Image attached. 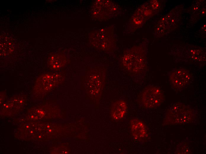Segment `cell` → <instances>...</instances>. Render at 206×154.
<instances>
[{
	"label": "cell",
	"mask_w": 206,
	"mask_h": 154,
	"mask_svg": "<svg viewBox=\"0 0 206 154\" xmlns=\"http://www.w3.org/2000/svg\"><path fill=\"white\" fill-rule=\"evenodd\" d=\"M127 105L123 100H119L115 102L111 108V113L113 118L118 120L122 119L127 110Z\"/></svg>",
	"instance_id": "8fae6325"
},
{
	"label": "cell",
	"mask_w": 206,
	"mask_h": 154,
	"mask_svg": "<svg viewBox=\"0 0 206 154\" xmlns=\"http://www.w3.org/2000/svg\"><path fill=\"white\" fill-rule=\"evenodd\" d=\"M168 76L171 86L180 91L187 86L191 79L190 73L183 68L172 70L168 73Z\"/></svg>",
	"instance_id": "9c48e42d"
},
{
	"label": "cell",
	"mask_w": 206,
	"mask_h": 154,
	"mask_svg": "<svg viewBox=\"0 0 206 154\" xmlns=\"http://www.w3.org/2000/svg\"><path fill=\"white\" fill-rule=\"evenodd\" d=\"M91 15L95 20L102 21L118 16L122 14L120 7L109 0H96L91 7Z\"/></svg>",
	"instance_id": "5b68a950"
},
{
	"label": "cell",
	"mask_w": 206,
	"mask_h": 154,
	"mask_svg": "<svg viewBox=\"0 0 206 154\" xmlns=\"http://www.w3.org/2000/svg\"><path fill=\"white\" fill-rule=\"evenodd\" d=\"M120 61L121 68L132 74H143L147 69L145 52L140 45L126 49Z\"/></svg>",
	"instance_id": "6da1fadb"
},
{
	"label": "cell",
	"mask_w": 206,
	"mask_h": 154,
	"mask_svg": "<svg viewBox=\"0 0 206 154\" xmlns=\"http://www.w3.org/2000/svg\"><path fill=\"white\" fill-rule=\"evenodd\" d=\"M65 78L64 75L61 73L49 72L44 73L36 79L34 89L35 91L41 94L47 92L61 83Z\"/></svg>",
	"instance_id": "8992f818"
},
{
	"label": "cell",
	"mask_w": 206,
	"mask_h": 154,
	"mask_svg": "<svg viewBox=\"0 0 206 154\" xmlns=\"http://www.w3.org/2000/svg\"><path fill=\"white\" fill-rule=\"evenodd\" d=\"M66 56L61 53H54L49 57L48 63L49 68L52 70H57L64 67L66 63Z\"/></svg>",
	"instance_id": "7c38bea8"
},
{
	"label": "cell",
	"mask_w": 206,
	"mask_h": 154,
	"mask_svg": "<svg viewBox=\"0 0 206 154\" xmlns=\"http://www.w3.org/2000/svg\"><path fill=\"white\" fill-rule=\"evenodd\" d=\"M197 116V111L189 105L175 102L167 108L163 123L167 125L187 124L194 122Z\"/></svg>",
	"instance_id": "7a4b0ae2"
},
{
	"label": "cell",
	"mask_w": 206,
	"mask_h": 154,
	"mask_svg": "<svg viewBox=\"0 0 206 154\" xmlns=\"http://www.w3.org/2000/svg\"><path fill=\"white\" fill-rule=\"evenodd\" d=\"M148 8L143 5L138 8L126 23L124 34H130L134 33L150 16L152 12Z\"/></svg>",
	"instance_id": "ba28073f"
},
{
	"label": "cell",
	"mask_w": 206,
	"mask_h": 154,
	"mask_svg": "<svg viewBox=\"0 0 206 154\" xmlns=\"http://www.w3.org/2000/svg\"><path fill=\"white\" fill-rule=\"evenodd\" d=\"M131 130L134 138L138 141H141L147 136V131L144 124L139 120L134 118L131 120Z\"/></svg>",
	"instance_id": "30bf717a"
},
{
	"label": "cell",
	"mask_w": 206,
	"mask_h": 154,
	"mask_svg": "<svg viewBox=\"0 0 206 154\" xmlns=\"http://www.w3.org/2000/svg\"><path fill=\"white\" fill-rule=\"evenodd\" d=\"M141 101L144 108L149 109L156 108L163 102L164 95L158 87L150 86L146 87L142 91Z\"/></svg>",
	"instance_id": "52a82bcc"
},
{
	"label": "cell",
	"mask_w": 206,
	"mask_h": 154,
	"mask_svg": "<svg viewBox=\"0 0 206 154\" xmlns=\"http://www.w3.org/2000/svg\"><path fill=\"white\" fill-rule=\"evenodd\" d=\"M90 37L91 45L98 49L112 52L116 49L118 39L114 26L97 29L92 32Z\"/></svg>",
	"instance_id": "3957f363"
},
{
	"label": "cell",
	"mask_w": 206,
	"mask_h": 154,
	"mask_svg": "<svg viewBox=\"0 0 206 154\" xmlns=\"http://www.w3.org/2000/svg\"><path fill=\"white\" fill-rule=\"evenodd\" d=\"M190 141L188 138L186 137L184 140L177 145L174 153L175 154L192 153L190 149Z\"/></svg>",
	"instance_id": "4fadbf2b"
},
{
	"label": "cell",
	"mask_w": 206,
	"mask_h": 154,
	"mask_svg": "<svg viewBox=\"0 0 206 154\" xmlns=\"http://www.w3.org/2000/svg\"><path fill=\"white\" fill-rule=\"evenodd\" d=\"M106 77V70L103 67L93 68L87 72L83 82L93 97H100L105 84Z\"/></svg>",
	"instance_id": "277c9868"
}]
</instances>
